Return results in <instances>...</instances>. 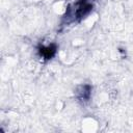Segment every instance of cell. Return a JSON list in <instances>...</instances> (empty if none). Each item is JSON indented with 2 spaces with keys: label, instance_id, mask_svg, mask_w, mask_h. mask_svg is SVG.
Returning <instances> with one entry per match:
<instances>
[{
  "label": "cell",
  "instance_id": "6da1fadb",
  "mask_svg": "<svg viewBox=\"0 0 133 133\" xmlns=\"http://www.w3.org/2000/svg\"><path fill=\"white\" fill-rule=\"evenodd\" d=\"M54 52H55V48H54V47H48V48L42 50V54H43L46 58H50V57L53 55Z\"/></svg>",
  "mask_w": 133,
  "mask_h": 133
}]
</instances>
